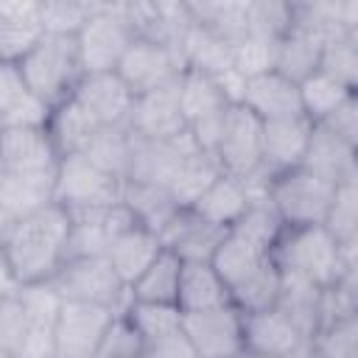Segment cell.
<instances>
[{"instance_id":"1","label":"cell","mask_w":358,"mask_h":358,"mask_svg":"<svg viewBox=\"0 0 358 358\" xmlns=\"http://www.w3.org/2000/svg\"><path fill=\"white\" fill-rule=\"evenodd\" d=\"M70 235V213L56 201L39 213L14 221L3 238V252L20 285L48 282L64 263Z\"/></svg>"},{"instance_id":"2","label":"cell","mask_w":358,"mask_h":358,"mask_svg":"<svg viewBox=\"0 0 358 358\" xmlns=\"http://www.w3.org/2000/svg\"><path fill=\"white\" fill-rule=\"evenodd\" d=\"M25 87L50 109L67 101L84 78L78 42L70 34H42V39L17 62Z\"/></svg>"},{"instance_id":"3","label":"cell","mask_w":358,"mask_h":358,"mask_svg":"<svg viewBox=\"0 0 358 358\" xmlns=\"http://www.w3.org/2000/svg\"><path fill=\"white\" fill-rule=\"evenodd\" d=\"M271 260L280 266V271L302 277L319 288H330L344 268H352L344 263L338 241L322 224L282 229L277 246L271 249Z\"/></svg>"},{"instance_id":"4","label":"cell","mask_w":358,"mask_h":358,"mask_svg":"<svg viewBox=\"0 0 358 358\" xmlns=\"http://www.w3.org/2000/svg\"><path fill=\"white\" fill-rule=\"evenodd\" d=\"M338 185H330L327 179L316 176L313 171L296 165L288 171H280L268 182L266 199L277 210L280 221L288 227H316L324 224L333 193Z\"/></svg>"},{"instance_id":"5","label":"cell","mask_w":358,"mask_h":358,"mask_svg":"<svg viewBox=\"0 0 358 358\" xmlns=\"http://www.w3.org/2000/svg\"><path fill=\"white\" fill-rule=\"evenodd\" d=\"M50 285L64 302H87L103 305L115 313H123L129 305V288L115 274L106 257H73L59 266L50 277Z\"/></svg>"},{"instance_id":"6","label":"cell","mask_w":358,"mask_h":358,"mask_svg":"<svg viewBox=\"0 0 358 358\" xmlns=\"http://www.w3.org/2000/svg\"><path fill=\"white\" fill-rule=\"evenodd\" d=\"M123 196V182L112 173L101 171L84 154H70L59 159L56 182H53V201L67 213L101 210L117 204Z\"/></svg>"},{"instance_id":"7","label":"cell","mask_w":358,"mask_h":358,"mask_svg":"<svg viewBox=\"0 0 358 358\" xmlns=\"http://www.w3.org/2000/svg\"><path fill=\"white\" fill-rule=\"evenodd\" d=\"M179 106L196 148L213 154L229 115V103L221 95L215 78L199 70H185L179 76Z\"/></svg>"},{"instance_id":"8","label":"cell","mask_w":358,"mask_h":358,"mask_svg":"<svg viewBox=\"0 0 358 358\" xmlns=\"http://www.w3.org/2000/svg\"><path fill=\"white\" fill-rule=\"evenodd\" d=\"M84 76L115 73L126 48L134 42L129 22L120 14V3H98V11L76 34Z\"/></svg>"},{"instance_id":"9","label":"cell","mask_w":358,"mask_h":358,"mask_svg":"<svg viewBox=\"0 0 358 358\" xmlns=\"http://www.w3.org/2000/svg\"><path fill=\"white\" fill-rule=\"evenodd\" d=\"M182 336L193 347L196 358H241L243 313L232 302L196 313H182Z\"/></svg>"},{"instance_id":"10","label":"cell","mask_w":358,"mask_h":358,"mask_svg":"<svg viewBox=\"0 0 358 358\" xmlns=\"http://www.w3.org/2000/svg\"><path fill=\"white\" fill-rule=\"evenodd\" d=\"M263 123L243 106H229L221 140L215 145V159L221 165L224 176L232 179H249L257 171H263Z\"/></svg>"},{"instance_id":"11","label":"cell","mask_w":358,"mask_h":358,"mask_svg":"<svg viewBox=\"0 0 358 358\" xmlns=\"http://www.w3.org/2000/svg\"><path fill=\"white\" fill-rule=\"evenodd\" d=\"M115 73L129 87V92L137 98L151 90L173 84L185 73V64L171 45H162L154 39H134L126 48Z\"/></svg>"},{"instance_id":"12","label":"cell","mask_w":358,"mask_h":358,"mask_svg":"<svg viewBox=\"0 0 358 358\" xmlns=\"http://www.w3.org/2000/svg\"><path fill=\"white\" fill-rule=\"evenodd\" d=\"M115 310L87 302H62L56 319V358H95Z\"/></svg>"},{"instance_id":"13","label":"cell","mask_w":358,"mask_h":358,"mask_svg":"<svg viewBox=\"0 0 358 358\" xmlns=\"http://www.w3.org/2000/svg\"><path fill=\"white\" fill-rule=\"evenodd\" d=\"M196 151V143L185 131L173 140H151L129 131V173L126 182H143V185H162L173 179L179 162Z\"/></svg>"},{"instance_id":"14","label":"cell","mask_w":358,"mask_h":358,"mask_svg":"<svg viewBox=\"0 0 358 358\" xmlns=\"http://www.w3.org/2000/svg\"><path fill=\"white\" fill-rule=\"evenodd\" d=\"M243 352L260 358H305L310 355V341L277 310L243 313Z\"/></svg>"},{"instance_id":"15","label":"cell","mask_w":358,"mask_h":358,"mask_svg":"<svg viewBox=\"0 0 358 358\" xmlns=\"http://www.w3.org/2000/svg\"><path fill=\"white\" fill-rule=\"evenodd\" d=\"M59 159L45 126L0 129V162L6 173H56Z\"/></svg>"},{"instance_id":"16","label":"cell","mask_w":358,"mask_h":358,"mask_svg":"<svg viewBox=\"0 0 358 358\" xmlns=\"http://www.w3.org/2000/svg\"><path fill=\"white\" fill-rule=\"evenodd\" d=\"M73 98L95 117L101 129H123L129 126V115L134 106V95L120 81L117 73H90L78 81Z\"/></svg>"},{"instance_id":"17","label":"cell","mask_w":358,"mask_h":358,"mask_svg":"<svg viewBox=\"0 0 358 358\" xmlns=\"http://www.w3.org/2000/svg\"><path fill=\"white\" fill-rule=\"evenodd\" d=\"M129 131L151 140H173L187 131L182 106H179V78L168 87H159L134 98V106L129 115Z\"/></svg>"},{"instance_id":"18","label":"cell","mask_w":358,"mask_h":358,"mask_svg":"<svg viewBox=\"0 0 358 358\" xmlns=\"http://www.w3.org/2000/svg\"><path fill=\"white\" fill-rule=\"evenodd\" d=\"M243 109H249L260 123L268 120H285V117H299L302 115V101H299V84L288 81L277 70L260 73L255 78H246L243 90Z\"/></svg>"},{"instance_id":"19","label":"cell","mask_w":358,"mask_h":358,"mask_svg":"<svg viewBox=\"0 0 358 358\" xmlns=\"http://www.w3.org/2000/svg\"><path fill=\"white\" fill-rule=\"evenodd\" d=\"M302 168L313 171L330 185L358 182V148L336 137L324 126L313 123V131H310V140L302 157Z\"/></svg>"},{"instance_id":"20","label":"cell","mask_w":358,"mask_h":358,"mask_svg":"<svg viewBox=\"0 0 358 358\" xmlns=\"http://www.w3.org/2000/svg\"><path fill=\"white\" fill-rule=\"evenodd\" d=\"M224 235H227V229L207 224L193 210H179L159 229V243H162V249L173 252L182 263H190V260L210 263V257H213V252Z\"/></svg>"},{"instance_id":"21","label":"cell","mask_w":358,"mask_h":358,"mask_svg":"<svg viewBox=\"0 0 358 358\" xmlns=\"http://www.w3.org/2000/svg\"><path fill=\"white\" fill-rule=\"evenodd\" d=\"M310 131H313V123L305 115L263 123V134H260V143H263V171H268L274 176L280 171L302 165Z\"/></svg>"},{"instance_id":"22","label":"cell","mask_w":358,"mask_h":358,"mask_svg":"<svg viewBox=\"0 0 358 358\" xmlns=\"http://www.w3.org/2000/svg\"><path fill=\"white\" fill-rule=\"evenodd\" d=\"M324 42H327V34H322L310 25H302V22H291V28L277 42L274 70L280 76H285L288 81L302 84L308 76H313L319 70Z\"/></svg>"},{"instance_id":"23","label":"cell","mask_w":358,"mask_h":358,"mask_svg":"<svg viewBox=\"0 0 358 358\" xmlns=\"http://www.w3.org/2000/svg\"><path fill=\"white\" fill-rule=\"evenodd\" d=\"M48 117L50 106L25 87L20 67L0 62V129L48 126Z\"/></svg>"},{"instance_id":"24","label":"cell","mask_w":358,"mask_h":358,"mask_svg":"<svg viewBox=\"0 0 358 358\" xmlns=\"http://www.w3.org/2000/svg\"><path fill=\"white\" fill-rule=\"evenodd\" d=\"M48 134L59 151V157H70V154H84L87 145L98 137V131H103L95 117L70 95L67 101H62L59 106L50 109L48 117Z\"/></svg>"},{"instance_id":"25","label":"cell","mask_w":358,"mask_h":358,"mask_svg":"<svg viewBox=\"0 0 358 358\" xmlns=\"http://www.w3.org/2000/svg\"><path fill=\"white\" fill-rule=\"evenodd\" d=\"M322 294H324V288L282 271L274 308L310 341L322 327Z\"/></svg>"},{"instance_id":"26","label":"cell","mask_w":358,"mask_h":358,"mask_svg":"<svg viewBox=\"0 0 358 358\" xmlns=\"http://www.w3.org/2000/svg\"><path fill=\"white\" fill-rule=\"evenodd\" d=\"M162 252V243H159V235L145 229V227H134L129 229L126 235H120L109 252H106V260L112 263L115 274L120 277V282L126 288H131V282L157 260V255Z\"/></svg>"},{"instance_id":"27","label":"cell","mask_w":358,"mask_h":358,"mask_svg":"<svg viewBox=\"0 0 358 358\" xmlns=\"http://www.w3.org/2000/svg\"><path fill=\"white\" fill-rule=\"evenodd\" d=\"M227 302H229V291L210 263L204 260L182 263L179 291H176V308L182 313H196V310L218 308Z\"/></svg>"},{"instance_id":"28","label":"cell","mask_w":358,"mask_h":358,"mask_svg":"<svg viewBox=\"0 0 358 358\" xmlns=\"http://www.w3.org/2000/svg\"><path fill=\"white\" fill-rule=\"evenodd\" d=\"M56 173H6L0 179V201L14 221L53 204Z\"/></svg>"},{"instance_id":"29","label":"cell","mask_w":358,"mask_h":358,"mask_svg":"<svg viewBox=\"0 0 358 358\" xmlns=\"http://www.w3.org/2000/svg\"><path fill=\"white\" fill-rule=\"evenodd\" d=\"M249 204H252V199H249L243 182H238V179L221 173V176L196 199V204H193L190 210H193L199 218H204L207 224L221 227V229H229V227L243 215V210H246Z\"/></svg>"},{"instance_id":"30","label":"cell","mask_w":358,"mask_h":358,"mask_svg":"<svg viewBox=\"0 0 358 358\" xmlns=\"http://www.w3.org/2000/svg\"><path fill=\"white\" fill-rule=\"evenodd\" d=\"M218 176H221V165H218L215 154L196 148V151H190V154L179 162L173 179L168 182V193H171V199L176 201L179 210H190V207L196 204V199H199Z\"/></svg>"},{"instance_id":"31","label":"cell","mask_w":358,"mask_h":358,"mask_svg":"<svg viewBox=\"0 0 358 358\" xmlns=\"http://www.w3.org/2000/svg\"><path fill=\"white\" fill-rule=\"evenodd\" d=\"M179 274H182V260L162 249L157 260L131 282L129 299L134 302H154V305H176V291H179Z\"/></svg>"},{"instance_id":"32","label":"cell","mask_w":358,"mask_h":358,"mask_svg":"<svg viewBox=\"0 0 358 358\" xmlns=\"http://www.w3.org/2000/svg\"><path fill=\"white\" fill-rule=\"evenodd\" d=\"M120 201L131 210L140 227L151 229L159 235V229L179 213L176 201L171 199L168 187L162 185H143V182H123V196Z\"/></svg>"},{"instance_id":"33","label":"cell","mask_w":358,"mask_h":358,"mask_svg":"<svg viewBox=\"0 0 358 358\" xmlns=\"http://www.w3.org/2000/svg\"><path fill=\"white\" fill-rule=\"evenodd\" d=\"M280 280L282 271L280 266L268 257L266 263H260L252 274H246L241 282H235L229 288V302L241 310V313H260L277 305V294H280Z\"/></svg>"},{"instance_id":"34","label":"cell","mask_w":358,"mask_h":358,"mask_svg":"<svg viewBox=\"0 0 358 358\" xmlns=\"http://www.w3.org/2000/svg\"><path fill=\"white\" fill-rule=\"evenodd\" d=\"M193 22L204 25L207 31H213L215 36H221L229 48L235 42H241L249 34L246 25V6L249 3H207V0H185Z\"/></svg>"},{"instance_id":"35","label":"cell","mask_w":358,"mask_h":358,"mask_svg":"<svg viewBox=\"0 0 358 358\" xmlns=\"http://www.w3.org/2000/svg\"><path fill=\"white\" fill-rule=\"evenodd\" d=\"M271 255H266V252H260L257 246H252L249 241H243V238H238V235H232L229 229H227V235L221 238V243L215 246V252H213V257H210V266L215 268V274L221 277V282L227 285V291L235 285V282H241L246 274H252L260 263H266Z\"/></svg>"},{"instance_id":"36","label":"cell","mask_w":358,"mask_h":358,"mask_svg":"<svg viewBox=\"0 0 358 358\" xmlns=\"http://www.w3.org/2000/svg\"><path fill=\"white\" fill-rule=\"evenodd\" d=\"M282 229H285V224L280 221V215H277V210L271 207L268 199L252 201V204L243 210V215L229 227L232 235L249 241L252 246H257V249L266 252V255H271V249L277 246Z\"/></svg>"},{"instance_id":"37","label":"cell","mask_w":358,"mask_h":358,"mask_svg":"<svg viewBox=\"0 0 358 358\" xmlns=\"http://www.w3.org/2000/svg\"><path fill=\"white\" fill-rule=\"evenodd\" d=\"M123 316L134 327V333L143 338V344L182 333V310L176 305H154V302L129 299V305L123 308Z\"/></svg>"},{"instance_id":"38","label":"cell","mask_w":358,"mask_h":358,"mask_svg":"<svg viewBox=\"0 0 358 358\" xmlns=\"http://www.w3.org/2000/svg\"><path fill=\"white\" fill-rule=\"evenodd\" d=\"M355 90L338 84L336 78H330L327 73L316 70L313 76H308L299 84V101H302V115L310 123H322L341 101H347Z\"/></svg>"},{"instance_id":"39","label":"cell","mask_w":358,"mask_h":358,"mask_svg":"<svg viewBox=\"0 0 358 358\" xmlns=\"http://www.w3.org/2000/svg\"><path fill=\"white\" fill-rule=\"evenodd\" d=\"M319 70L336 78L338 84L355 90L358 87V34H333L327 36L319 59Z\"/></svg>"},{"instance_id":"40","label":"cell","mask_w":358,"mask_h":358,"mask_svg":"<svg viewBox=\"0 0 358 358\" xmlns=\"http://www.w3.org/2000/svg\"><path fill=\"white\" fill-rule=\"evenodd\" d=\"M84 157L90 162H95L101 171L126 182V173H129V126L98 131V137L87 145Z\"/></svg>"},{"instance_id":"41","label":"cell","mask_w":358,"mask_h":358,"mask_svg":"<svg viewBox=\"0 0 358 358\" xmlns=\"http://www.w3.org/2000/svg\"><path fill=\"white\" fill-rule=\"evenodd\" d=\"M310 352L316 358H358V313L319 327L310 338Z\"/></svg>"},{"instance_id":"42","label":"cell","mask_w":358,"mask_h":358,"mask_svg":"<svg viewBox=\"0 0 358 358\" xmlns=\"http://www.w3.org/2000/svg\"><path fill=\"white\" fill-rule=\"evenodd\" d=\"M322 227L338 241V246L358 243V182H344L336 187Z\"/></svg>"},{"instance_id":"43","label":"cell","mask_w":358,"mask_h":358,"mask_svg":"<svg viewBox=\"0 0 358 358\" xmlns=\"http://www.w3.org/2000/svg\"><path fill=\"white\" fill-rule=\"evenodd\" d=\"M95 11H98L95 0H45L42 3V28H45V34L76 36Z\"/></svg>"},{"instance_id":"44","label":"cell","mask_w":358,"mask_h":358,"mask_svg":"<svg viewBox=\"0 0 358 358\" xmlns=\"http://www.w3.org/2000/svg\"><path fill=\"white\" fill-rule=\"evenodd\" d=\"M277 42L280 39H266V36L246 34L241 42H235L229 48L232 50V70H238L243 78H255L260 73L274 70Z\"/></svg>"},{"instance_id":"45","label":"cell","mask_w":358,"mask_h":358,"mask_svg":"<svg viewBox=\"0 0 358 358\" xmlns=\"http://www.w3.org/2000/svg\"><path fill=\"white\" fill-rule=\"evenodd\" d=\"M17 299L25 310V322L28 324H42V327H56L59 310H62V296L56 294V288L48 282H28L17 288Z\"/></svg>"},{"instance_id":"46","label":"cell","mask_w":358,"mask_h":358,"mask_svg":"<svg viewBox=\"0 0 358 358\" xmlns=\"http://www.w3.org/2000/svg\"><path fill=\"white\" fill-rule=\"evenodd\" d=\"M294 22V3H280V0H263V3H249L246 6V25L249 34L266 36V39H280Z\"/></svg>"},{"instance_id":"47","label":"cell","mask_w":358,"mask_h":358,"mask_svg":"<svg viewBox=\"0 0 358 358\" xmlns=\"http://www.w3.org/2000/svg\"><path fill=\"white\" fill-rule=\"evenodd\" d=\"M42 34H45L42 25H25L0 17V62L17 64L42 39Z\"/></svg>"},{"instance_id":"48","label":"cell","mask_w":358,"mask_h":358,"mask_svg":"<svg viewBox=\"0 0 358 358\" xmlns=\"http://www.w3.org/2000/svg\"><path fill=\"white\" fill-rule=\"evenodd\" d=\"M140 352H143V338L134 333V327L126 322V316L117 313L112 327L106 330L95 358H140Z\"/></svg>"},{"instance_id":"49","label":"cell","mask_w":358,"mask_h":358,"mask_svg":"<svg viewBox=\"0 0 358 358\" xmlns=\"http://www.w3.org/2000/svg\"><path fill=\"white\" fill-rule=\"evenodd\" d=\"M25 327H28V322H25V310H22L17 294L0 296V350L17 355Z\"/></svg>"},{"instance_id":"50","label":"cell","mask_w":358,"mask_h":358,"mask_svg":"<svg viewBox=\"0 0 358 358\" xmlns=\"http://www.w3.org/2000/svg\"><path fill=\"white\" fill-rule=\"evenodd\" d=\"M319 126H324L327 131H333L336 137H341L358 148V92H352L347 101H341Z\"/></svg>"},{"instance_id":"51","label":"cell","mask_w":358,"mask_h":358,"mask_svg":"<svg viewBox=\"0 0 358 358\" xmlns=\"http://www.w3.org/2000/svg\"><path fill=\"white\" fill-rule=\"evenodd\" d=\"M140 358H196V352L187 344V338L182 333H176V336H168V338L143 344Z\"/></svg>"},{"instance_id":"52","label":"cell","mask_w":358,"mask_h":358,"mask_svg":"<svg viewBox=\"0 0 358 358\" xmlns=\"http://www.w3.org/2000/svg\"><path fill=\"white\" fill-rule=\"evenodd\" d=\"M0 17L25 22V25H42V3L39 0H6L0 3Z\"/></svg>"},{"instance_id":"53","label":"cell","mask_w":358,"mask_h":358,"mask_svg":"<svg viewBox=\"0 0 358 358\" xmlns=\"http://www.w3.org/2000/svg\"><path fill=\"white\" fill-rule=\"evenodd\" d=\"M213 78H215L221 95L227 98V103H229V106H241L243 90H246V78H243L238 70H232V67H227L224 73H218V76H213Z\"/></svg>"},{"instance_id":"54","label":"cell","mask_w":358,"mask_h":358,"mask_svg":"<svg viewBox=\"0 0 358 358\" xmlns=\"http://www.w3.org/2000/svg\"><path fill=\"white\" fill-rule=\"evenodd\" d=\"M17 288H20V282L8 266V257H6L3 243H0V296H11V294H17Z\"/></svg>"},{"instance_id":"55","label":"cell","mask_w":358,"mask_h":358,"mask_svg":"<svg viewBox=\"0 0 358 358\" xmlns=\"http://www.w3.org/2000/svg\"><path fill=\"white\" fill-rule=\"evenodd\" d=\"M14 227V218L8 215V210L3 207V201H0V243H3V238L8 235V229Z\"/></svg>"},{"instance_id":"56","label":"cell","mask_w":358,"mask_h":358,"mask_svg":"<svg viewBox=\"0 0 358 358\" xmlns=\"http://www.w3.org/2000/svg\"><path fill=\"white\" fill-rule=\"evenodd\" d=\"M0 358H17V355H11V352H6V350H0Z\"/></svg>"},{"instance_id":"57","label":"cell","mask_w":358,"mask_h":358,"mask_svg":"<svg viewBox=\"0 0 358 358\" xmlns=\"http://www.w3.org/2000/svg\"><path fill=\"white\" fill-rule=\"evenodd\" d=\"M241 358H260V355H249V352H243V355H241Z\"/></svg>"},{"instance_id":"58","label":"cell","mask_w":358,"mask_h":358,"mask_svg":"<svg viewBox=\"0 0 358 358\" xmlns=\"http://www.w3.org/2000/svg\"><path fill=\"white\" fill-rule=\"evenodd\" d=\"M3 176H6V171H3V162H0V179H3Z\"/></svg>"},{"instance_id":"59","label":"cell","mask_w":358,"mask_h":358,"mask_svg":"<svg viewBox=\"0 0 358 358\" xmlns=\"http://www.w3.org/2000/svg\"><path fill=\"white\" fill-rule=\"evenodd\" d=\"M305 358H316V355H313V352H310V355H305Z\"/></svg>"}]
</instances>
